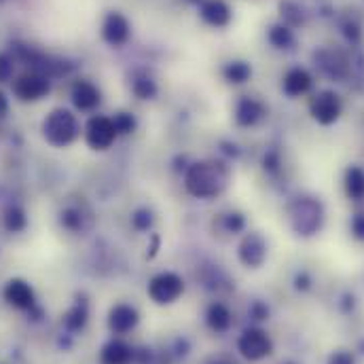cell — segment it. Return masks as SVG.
Wrapping results in <instances>:
<instances>
[{"label":"cell","instance_id":"8","mask_svg":"<svg viewBox=\"0 0 364 364\" xmlns=\"http://www.w3.org/2000/svg\"><path fill=\"white\" fill-rule=\"evenodd\" d=\"M341 97L335 91H320L309 102V114L320 125H333L341 117Z\"/></svg>","mask_w":364,"mask_h":364},{"label":"cell","instance_id":"29","mask_svg":"<svg viewBox=\"0 0 364 364\" xmlns=\"http://www.w3.org/2000/svg\"><path fill=\"white\" fill-rule=\"evenodd\" d=\"M326 364H356V356L350 350H335Z\"/></svg>","mask_w":364,"mask_h":364},{"label":"cell","instance_id":"30","mask_svg":"<svg viewBox=\"0 0 364 364\" xmlns=\"http://www.w3.org/2000/svg\"><path fill=\"white\" fill-rule=\"evenodd\" d=\"M350 231L354 235V240L364 242V212L360 214H354L352 216V223H350Z\"/></svg>","mask_w":364,"mask_h":364},{"label":"cell","instance_id":"10","mask_svg":"<svg viewBox=\"0 0 364 364\" xmlns=\"http://www.w3.org/2000/svg\"><path fill=\"white\" fill-rule=\"evenodd\" d=\"M140 324V311L129 303H117L108 311V328L112 335H127Z\"/></svg>","mask_w":364,"mask_h":364},{"label":"cell","instance_id":"3","mask_svg":"<svg viewBox=\"0 0 364 364\" xmlns=\"http://www.w3.org/2000/svg\"><path fill=\"white\" fill-rule=\"evenodd\" d=\"M41 132H43V138L47 140V144H51L55 149H66L73 142H77V138L81 136V125L70 110L55 108L45 117Z\"/></svg>","mask_w":364,"mask_h":364},{"label":"cell","instance_id":"17","mask_svg":"<svg viewBox=\"0 0 364 364\" xmlns=\"http://www.w3.org/2000/svg\"><path fill=\"white\" fill-rule=\"evenodd\" d=\"M102 102V95H100V90L90 83V81H79L75 83L73 87V104L83 110V112H90L93 108H97Z\"/></svg>","mask_w":364,"mask_h":364},{"label":"cell","instance_id":"34","mask_svg":"<svg viewBox=\"0 0 364 364\" xmlns=\"http://www.w3.org/2000/svg\"><path fill=\"white\" fill-rule=\"evenodd\" d=\"M205 364H235L229 356H212Z\"/></svg>","mask_w":364,"mask_h":364},{"label":"cell","instance_id":"25","mask_svg":"<svg viewBox=\"0 0 364 364\" xmlns=\"http://www.w3.org/2000/svg\"><path fill=\"white\" fill-rule=\"evenodd\" d=\"M60 223L62 227H66L68 231H83V214L77 208H64L60 214Z\"/></svg>","mask_w":364,"mask_h":364},{"label":"cell","instance_id":"6","mask_svg":"<svg viewBox=\"0 0 364 364\" xmlns=\"http://www.w3.org/2000/svg\"><path fill=\"white\" fill-rule=\"evenodd\" d=\"M117 127L110 117L93 114L85 125V142L91 151H108L117 140Z\"/></svg>","mask_w":364,"mask_h":364},{"label":"cell","instance_id":"12","mask_svg":"<svg viewBox=\"0 0 364 364\" xmlns=\"http://www.w3.org/2000/svg\"><path fill=\"white\" fill-rule=\"evenodd\" d=\"M102 38L110 47H121L129 38V21L121 13H108L102 23Z\"/></svg>","mask_w":364,"mask_h":364},{"label":"cell","instance_id":"26","mask_svg":"<svg viewBox=\"0 0 364 364\" xmlns=\"http://www.w3.org/2000/svg\"><path fill=\"white\" fill-rule=\"evenodd\" d=\"M269 41L277 49H290L294 45V36L286 26H273L269 32Z\"/></svg>","mask_w":364,"mask_h":364},{"label":"cell","instance_id":"1","mask_svg":"<svg viewBox=\"0 0 364 364\" xmlns=\"http://www.w3.org/2000/svg\"><path fill=\"white\" fill-rule=\"evenodd\" d=\"M231 181V170L220 159L193 161L184 170V191L195 199H216L220 197Z\"/></svg>","mask_w":364,"mask_h":364},{"label":"cell","instance_id":"28","mask_svg":"<svg viewBox=\"0 0 364 364\" xmlns=\"http://www.w3.org/2000/svg\"><path fill=\"white\" fill-rule=\"evenodd\" d=\"M134 93H136L140 100H153V97L157 95V85H155V81L142 77V79L134 81Z\"/></svg>","mask_w":364,"mask_h":364},{"label":"cell","instance_id":"14","mask_svg":"<svg viewBox=\"0 0 364 364\" xmlns=\"http://www.w3.org/2000/svg\"><path fill=\"white\" fill-rule=\"evenodd\" d=\"M136 360V350L123 339H110L100 350V364H132Z\"/></svg>","mask_w":364,"mask_h":364},{"label":"cell","instance_id":"13","mask_svg":"<svg viewBox=\"0 0 364 364\" xmlns=\"http://www.w3.org/2000/svg\"><path fill=\"white\" fill-rule=\"evenodd\" d=\"M263 117H265V106L257 97L244 95L235 104V123L240 127H255L263 121Z\"/></svg>","mask_w":364,"mask_h":364},{"label":"cell","instance_id":"19","mask_svg":"<svg viewBox=\"0 0 364 364\" xmlns=\"http://www.w3.org/2000/svg\"><path fill=\"white\" fill-rule=\"evenodd\" d=\"M90 320V305L85 299H79L73 303V307L64 314V326L70 331V333H77V331H83L85 324Z\"/></svg>","mask_w":364,"mask_h":364},{"label":"cell","instance_id":"32","mask_svg":"<svg viewBox=\"0 0 364 364\" xmlns=\"http://www.w3.org/2000/svg\"><path fill=\"white\" fill-rule=\"evenodd\" d=\"M13 75V62L6 55H0V83L9 81Z\"/></svg>","mask_w":364,"mask_h":364},{"label":"cell","instance_id":"31","mask_svg":"<svg viewBox=\"0 0 364 364\" xmlns=\"http://www.w3.org/2000/svg\"><path fill=\"white\" fill-rule=\"evenodd\" d=\"M250 318L257 320V322L267 320V318H269V307H267L265 303H261V301H255V303L250 305Z\"/></svg>","mask_w":364,"mask_h":364},{"label":"cell","instance_id":"11","mask_svg":"<svg viewBox=\"0 0 364 364\" xmlns=\"http://www.w3.org/2000/svg\"><path fill=\"white\" fill-rule=\"evenodd\" d=\"M13 93L21 102H38L49 93V81L41 73H26L17 77V81L13 83Z\"/></svg>","mask_w":364,"mask_h":364},{"label":"cell","instance_id":"16","mask_svg":"<svg viewBox=\"0 0 364 364\" xmlns=\"http://www.w3.org/2000/svg\"><path fill=\"white\" fill-rule=\"evenodd\" d=\"M199 15L212 28H225L231 21V9L225 0H203Z\"/></svg>","mask_w":364,"mask_h":364},{"label":"cell","instance_id":"22","mask_svg":"<svg viewBox=\"0 0 364 364\" xmlns=\"http://www.w3.org/2000/svg\"><path fill=\"white\" fill-rule=\"evenodd\" d=\"M252 75V68L246 64V62H229L225 68H223V77L233 83V85H242L250 79Z\"/></svg>","mask_w":364,"mask_h":364},{"label":"cell","instance_id":"35","mask_svg":"<svg viewBox=\"0 0 364 364\" xmlns=\"http://www.w3.org/2000/svg\"><path fill=\"white\" fill-rule=\"evenodd\" d=\"M6 112H9V100H6V95L0 91V119H2Z\"/></svg>","mask_w":364,"mask_h":364},{"label":"cell","instance_id":"33","mask_svg":"<svg viewBox=\"0 0 364 364\" xmlns=\"http://www.w3.org/2000/svg\"><path fill=\"white\" fill-rule=\"evenodd\" d=\"M309 286H311V277L305 272L299 273L296 279H294V288H296V290H307Z\"/></svg>","mask_w":364,"mask_h":364},{"label":"cell","instance_id":"36","mask_svg":"<svg viewBox=\"0 0 364 364\" xmlns=\"http://www.w3.org/2000/svg\"><path fill=\"white\" fill-rule=\"evenodd\" d=\"M286 364H294V363H286Z\"/></svg>","mask_w":364,"mask_h":364},{"label":"cell","instance_id":"5","mask_svg":"<svg viewBox=\"0 0 364 364\" xmlns=\"http://www.w3.org/2000/svg\"><path fill=\"white\" fill-rule=\"evenodd\" d=\"M237 352L242 358H246L250 363H261L273 354V339L267 331H263L259 326H250L240 335Z\"/></svg>","mask_w":364,"mask_h":364},{"label":"cell","instance_id":"2","mask_svg":"<svg viewBox=\"0 0 364 364\" xmlns=\"http://www.w3.org/2000/svg\"><path fill=\"white\" fill-rule=\"evenodd\" d=\"M324 205L314 197H299L288 205V220L296 235L311 237L324 227Z\"/></svg>","mask_w":364,"mask_h":364},{"label":"cell","instance_id":"4","mask_svg":"<svg viewBox=\"0 0 364 364\" xmlns=\"http://www.w3.org/2000/svg\"><path fill=\"white\" fill-rule=\"evenodd\" d=\"M184 290H186L184 277L176 272L155 273V275L149 279V286H146L149 299H151L155 305H159V307L174 305L182 294H184Z\"/></svg>","mask_w":364,"mask_h":364},{"label":"cell","instance_id":"23","mask_svg":"<svg viewBox=\"0 0 364 364\" xmlns=\"http://www.w3.org/2000/svg\"><path fill=\"white\" fill-rule=\"evenodd\" d=\"M220 227L229 235H240L246 229V216L240 210H229V212L220 214Z\"/></svg>","mask_w":364,"mask_h":364},{"label":"cell","instance_id":"24","mask_svg":"<svg viewBox=\"0 0 364 364\" xmlns=\"http://www.w3.org/2000/svg\"><path fill=\"white\" fill-rule=\"evenodd\" d=\"M155 220H157V218H155V212H153L151 208H138V210L132 212V218H129L134 231H138V233L151 231L153 225H155Z\"/></svg>","mask_w":364,"mask_h":364},{"label":"cell","instance_id":"27","mask_svg":"<svg viewBox=\"0 0 364 364\" xmlns=\"http://www.w3.org/2000/svg\"><path fill=\"white\" fill-rule=\"evenodd\" d=\"M112 123L117 127V134H121V136H127L136 129V119L129 112H117L112 117Z\"/></svg>","mask_w":364,"mask_h":364},{"label":"cell","instance_id":"18","mask_svg":"<svg viewBox=\"0 0 364 364\" xmlns=\"http://www.w3.org/2000/svg\"><path fill=\"white\" fill-rule=\"evenodd\" d=\"M282 90L286 95L290 97H299V95H305L307 91L311 90V77L307 70L303 68H292L286 73L284 81H282Z\"/></svg>","mask_w":364,"mask_h":364},{"label":"cell","instance_id":"15","mask_svg":"<svg viewBox=\"0 0 364 364\" xmlns=\"http://www.w3.org/2000/svg\"><path fill=\"white\" fill-rule=\"evenodd\" d=\"M205 326L216 333V335H225L231 326H233V314L231 309L220 303V301H212L205 307Z\"/></svg>","mask_w":364,"mask_h":364},{"label":"cell","instance_id":"9","mask_svg":"<svg viewBox=\"0 0 364 364\" xmlns=\"http://www.w3.org/2000/svg\"><path fill=\"white\" fill-rule=\"evenodd\" d=\"M2 296L11 307L21 309V311H32L36 307L34 288L23 277H11L2 288Z\"/></svg>","mask_w":364,"mask_h":364},{"label":"cell","instance_id":"20","mask_svg":"<svg viewBox=\"0 0 364 364\" xmlns=\"http://www.w3.org/2000/svg\"><path fill=\"white\" fill-rule=\"evenodd\" d=\"M343 188L352 201H364V168L350 166L343 174Z\"/></svg>","mask_w":364,"mask_h":364},{"label":"cell","instance_id":"7","mask_svg":"<svg viewBox=\"0 0 364 364\" xmlns=\"http://www.w3.org/2000/svg\"><path fill=\"white\" fill-rule=\"evenodd\" d=\"M269 248H267V240L259 233V231H250L242 237L240 246H237V259L246 269H259L263 267V263L267 261Z\"/></svg>","mask_w":364,"mask_h":364},{"label":"cell","instance_id":"21","mask_svg":"<svg viewBox=\"0 0 364 364\" xmlns=\"http://www.w3.org/2000/svg\"><path fill=\"white\" fill-rule=\"evenodd\" d=\"M26 225H28V216H26V212L19 205H9L2 212V227L9 233H19V231L26 229Z\"/></svg>","mask_w":364,"mask_h":364}]
</instances>
